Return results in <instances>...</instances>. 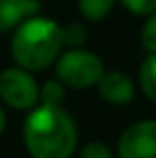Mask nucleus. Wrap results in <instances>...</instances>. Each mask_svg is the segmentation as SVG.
<instances>
[{
	"label": "nucleus",
	"instance_id": "f257e3e1",
	"mask_svg": "<svg viewBox=\"0 0 156 158\" xmlns=\"http://www.w3.org/2000/svg\"><path fill=\"white\" fill-rule=\"evenodd\" d=\"M24 143L32 158H71L77 148V124L60 105L39 103L24 122Z\"/></svg>",
	"mask_w": 156,
	"mask_h": 158
},
{
	"label": "nucleus",
	"instance_id": "f03ea898",
	"mask_svg": "<svg viewBox=\"0 0 156 158\" xmlns=\"http://www.w3.org/2000/svg\"><path fill=\"white\" fill-rule=\"evenodd\" d=\"M64 47L62 26L49 17L30 15L11 36V56L17 66L26 71H43L56 62Z\"/></svg>",
	"mask_w": 156,
	"mask_h": 158
},
{
	"label": "nucleus",
	"instance_id": "7ed1b4c3",
	"mask_svg": "<svg viewBox=\"0 0 156 158\" xmlns=\"http://www.w3.org/2000/svg\"><path fill=\"white\" fill-rule=\"evenodd\" d=\"M103 73V60L94 52H88L81 47H69L66 52H60V56L56 58V79L64 88L88 90L99 83Z\"/></svg>",
	"mask_w": 156,
	"mask_h": 158
},
{
	"label": "nucleus",
	"instance_id": "20e7f679",
	"mask_svg": "<svg viewBox=\"0 0 156 158\" xmlns=\"http://www.w3.org/2000/svg\"><path fill=\"white\" fill-rule=\"evenodd\" d=\"M0 98L13 109L30 111L41 103V88L30 71L15 64L0 73Z\"/></svg>",
	"mask_w": 156,
	"mask_h": 158
},
{
	"label": "nucleus",
	"instance_id": "39448f33",
	"mask_svg": "<svg viewBox=\"0 0 156 158\" xmlns=\"http://www.w3.org/2000/svg\"><path fill=\"white\" fill-rule=\"evenodd\" d=\"M120 158H156V120L130 124L118 139Z\"/></svg>",
	"mask_w": 156,
	"mask_h": 158
},
{
	"label": "nucleus",
	"instance_id": "423d86ee",
	"mask_svg": "<svg viewBox=\"0 0 156 158\" xmlns=\"http://www.w3.org/2000/svg\"><path fill=\"white\" fill-rule=\"evenodd\" d=\"M96 88L101 98L109 105H126L135 98V83L122 71H105Z\"/></svg>",
	"mask_w": 156,
	"mask_h": 158
},
{
	"label": "nucleus",
	"instance_id": "0eeeda50",
	"mask_svg": "<svg viewBox=\"0 0 156 158\" xmlns=\"http://www.w3.org/2000/svg\"><path fill=\"white\" fill-rule=\"evenodd\" d=\"M39 9V0H0V32L19 26L26 17L36 15Z\"/></svg>",
	"mask_w": 156,
	"mask_h": 158
},
{
	"label": "nucleus",
	"instance_id": "6e6552de",
	"mask_svg": "<svg viewBox=\"0 0 156 158\" xmlns=\"http://www.w3.org/2000/svg\"><path fill=\"white\" fill-rule=\"evenodd\" d=\"M139 85L143 94L156 103V53H150L139 66Z\"/></svg>",
	"mask_w": 156,
	"mask_h": 158
},
{
	"label": "nucleus",
	"instance_id": "1a4fd4ad",
	"mask_svg": "<svg viewBox=\"0 0 156 158\" xmlns=\"http://www.w3.org/2000/svg\"><path fill=\"white\" fill-rule=\"evenodd\" d=\"M116 0H77V6H79V13L90 19V22H101L105 19L111 9H113Z\"/></svg>",
	"mask_w": 156,
	"mask_h": 158
},
{
	"label": "nucleus",
	"instance_id": "9d476101",
	"mask_svg": "<svg viewBox=\"0 0 156 158\" xmlns=\"http://www.w3.org/2000/svg\"><path fill=\"white\" fill-rule=\"evenodd\" d=\"M62 101H64V85L58 79L45 81L41 88V103L43 105H62Z\"/></svg>",
	"mask_w": 156,
	"mask_h": 158
},
{
	"label": "nucleus",
	"instance_id": "9b49d317",
	"mask_svg": "<svg viewBox=\"0 0 156 158\" xmlns=\"http://www.w3.org/2000/svg\"><path fill=\"white\" fill-rule=\"evenodd\" d=\"M86 36H88V32L79 22L62 26V41H64L66 47H81L86 43Z\"/></svg>",
	"mask_w": 156,
	"mask_h": 158
},
{
	"label": "nucleus",
	"instance_id": "f8f14e48",
	"mask_svg": "<svg viewBox=\"0 0 156 158\" xmlns=\"http://www.w3.org/2000/svg\"><path fill=\"white\" fill-rule=\"evenodd\" d=\"M141 45L150 53H156V13H152L141 28Z\"/></svg>",
	"mask_w": 156,
	"mask_h": 158
},
{
	"label": "nucleus",
	"instance_id": "ddd939ff",
	"mask_svg": "<svg viewBox=\"0 0 156 158\" xmlns=\"http://www.w3.org/2000/svg\"><path fill=\"white\" fill-rule=\"evenodd\" d=\"M79 158H113V154H111L107 143H103V141H90L81 150Z\"/></svg>",
	"mask_w": 156,
	"mask_h": 158
},
{
	"label": "nucleus",
	"instance_id": "4468645a",
	"mask_svg": "<svg viewBox=\"0 0 156 158\" xmlns=\"http://www.w3.org/2000/svg\"><path fill=\"white\" fill-rule=\"evenodd\" d=\"M122 6H126L135 15H152L156 13V0H120Z\"/></svg>",
	"mask_w": 156,
	"mask_h": 158
},
{
	"label": "nucleus",
	"instance_id": "2eb2a0df",
	"mask_svg": "<svg viewBox=\"0 0 156 158\" xmlns=\"http://www.w3.org/2000/svg\"><path fill=\"white\" fill-rule=\"evenodd\" d=\"M4 126H6V115H4V111H2V107H0V132L4 131Z\"/></svg>",
	"mask_w": 156,
	"mask_h": 158
}]
</instances>
